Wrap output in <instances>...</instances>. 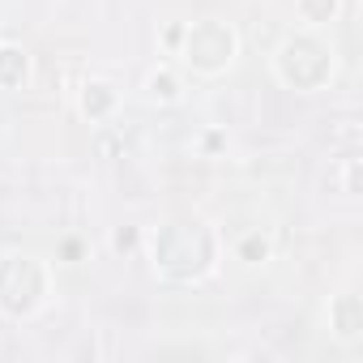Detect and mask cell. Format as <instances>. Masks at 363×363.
<instances>
[{
    "instance_id": "cell-1",
    "label": "cell",
    "mask_w": 363,
    "mask_h": 363,
    "mask_svg": "<svg viewBox=\"0 0 363 363\" xmlns=\"http://www.w3.org/2000/svg\"><path fill=\"white\" fill-rule=\"evenodd\" d=\"M150 257L154 265L175 278V282H189V278H201L214 257H218V240L206 223L197 218H171L154 231V244H150Z\"/></svg>"
},
{
    "instance_id": "cell-2",
    "label": "cell",
    "mask_w": 363,
    "mask_h": 363,
    "mask_svg": "<svg viewBox=\"0 0 363 363\" xmlns=\"http://www.w3.org/2000/svg\"><path fill=\"white\" fill-rule=\"evenodd\" d=\"M274 69L291 90H320L329 82V73H333V52L312 35H291L278 48Z\"/></svg>"
},
{
    "instance_id": "cell-3",
    "label": "cell",
    "mask_w": 363,
    "mask_h": 363,
    "mask_svg": "<svg viewBox=\"0 0 363 363\" xmlns=\"http://www.w3.org/2000/svg\"><path fill=\"white\" fill-rule=\"evenodd\" d=\"M43 295H48V269L35 257L13 252L0 261V312L5 316H13V320L30 316L43 303Z\"/></svg>"
},
{
    "instance_id": "cell-4",
    "label": "cell",
    "mask_w": 363,
    "mask_h": 363,
    "mask_svg": "<svg viewBox=\"0 0 363 363\" xmlns=\"http://www.w3.org/2000/svg\"><path fill=\"white\" fill-rule=\"evenodd\" d=\"M235 30L227 22H197L179 39V56H184L197 73H223L235 60Z\"/></svg>"
},
{
    "instance_id": "cell-5",
    "label": "cell",
    "mask_w": 363,
    "mask_h": 363,
    "mask_svg": "<svg viewBox=\"0 0 363 363\" xmlns=\"http://www.w3.org/2000/svg\"><path fill=\"white\" fill-rule=\"evenodd\" d=\"M329 325L342 342H354L363 333V299L359 295H337L329 303Z\"/></svg>"
},
{
    "instance_id": "cell-6",
    "label": "cell",
    "mask_w": 363,
    "mask_h": 363,
    "mask_svg": "<svg viewBox=\"0 0 363 363\" xmlns=\"http://www.w3.org/2000/svg\"><path fill=\"white\" fill-rule=\"evenodd\" d=\"M30 77V56L18 43H0V90H18Z\"/></svg>"
},
{
    "instance_id": "cell-7",
    "label": "cell",
    "mask_w": 363,
    "mask_h": 363,
    "mask_svg": "<svg viewBox=\"0 0 363 363\" xmlns=\"http://www.w3.org/2000/svg\"><path fill=\"white\" fill-rule=\"evenodd\" d=\"M111 107H116V90H111L107 82H86V86H82V116L107 120Z\"/></svg>"
},
{
    "instance_id": "cell-8",
    "label": "cell",
    "mask_w": 363,
    "mask_h": 363,
    "mask_svg": "<svg viewBox=\"0 0 363 363\" xmlns=\"http://www.w3.org/2000/svg\"><path fill=\"white\" fill-rule=\"evenodd\" d=\"M145 94L158 99V103H175V99H179V77H175L171 69H154V73L145 77Z\"/></svg>"
},
{
    "instance_id": "cell-9",
    "label": "cell",
    "mask_w": 363,
    "mask_h": 363,
    "mask_svg": "<svg viewBox=\"0 0 363 363\" xmlns=\"http://www.w3.org/2000/svg\"><path fill=\"white\" fill-rule=\"evenodd\" d=\"M295 9L308 26H325L337 18V0H295Z\"/></svg>"
},
{
    "instance_id": "cell-10",
    "label": "cell",
    "mask_w": 363,
    "mask_h": 363,
    "mask_svg": "<svg viewBox=\"0 0 363 363\" xmlns=\"http://www.w3.org/2000/svg\"><path fill=\"white\" fill-rule=\"evenodd\" d=\"M240 261H248V265H261V261H269V235H261V231H248L244 240H240Z\"/></svg>"
},
{
    "instance_id": "cell-11",
    "label": "cell",
    "mask_w": 363,
    "mask_h": 363,
    "mask_svg": "<svg viewBox=\"0 0 363 363\" xmlns=\"http://www.w3.org/2000/svg\"><path fill=\"white\" fill-rule=\"evenodd\" d=\"M137 244H141V231H137V227H116V231H111V248H116V252H133Z\"/></svg>"
},
{
    "instance_id": "cell-12",
    "label": "cell",
    "mask_w": 363,
    "mask_h": 363,
    "mask_svg": "<svg viewBox=\"0 0 363 363\" xmlns=\"http://www.w3.org/2000/svg\"><path fill=\"white\" fill-rule=\"evenodd\" d=\"M184 30H189L184 22H175V26H167V35H162V43H167V48H179V39H184Z\"/></svg>"
},
{
    "instance_id": "cell-13",
    "label": "cell",
    "mask_w": 363,
    "mask_h": 363,
    "mask_svg": "<svg viewBox=\"0 0 363 363\" xmlns=\"http://www.w3.org/2000/svg\"><path fill=\"white\" fill-rule=\"evenodd\" d=\"M223 145H227L223 133H206V150H223Z\"/></svg>"
},
{
    "instance_id": "cell-14",
    "label": "cell",
    "mask_w": 363,
    "mask_h": 363,
    "mask_svg": "<svg viewBox=\"0 0 363 363\" xmlns=\"http://www.w3.org/2000/svg\"><path fill=\"white\" fill-rule=\"evenodd\" d=\"M60 252H65L69 261H77V257H82V244H77V240H65V248H60Z\"/></svg>"
}]
</instances>
